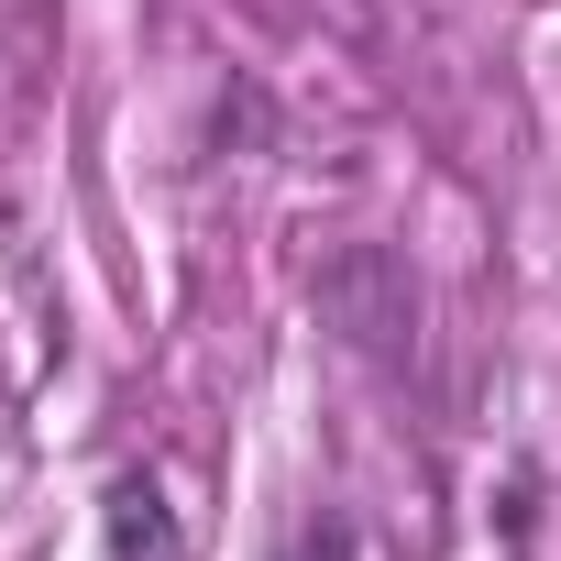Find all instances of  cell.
<instances>
[{
    "label": "cell",
    "mask_w": 561,
    "mask_h": 561,
    "mask_svg": "<svg viewBox=\"0 0 561 561\" xmlns=\"http://www.w3.org/2000/svg\"><path fill=\"white\" fill-rule=\"evenodd\" d=\"M320 309H331V320H342L364 353H397V331L419 320V287H408L386 253H342V264L320 275Z\"/></svg>",
    "instance_id": "cell-1"
},
{
    "label": "cell",
    "mask_w": 561,
    "mask_h": 561,
    "mask_svg": "<svg viewBox=\"0 0 561 561\" xmlns=\"http://www.w3.org/2000/svg\"><path fill=\"white\" fill-rule=\"evenodd\" d=\"M287 561H353V517H309L287 539Z\"/></svg>",
    "instance_id": "cell-3"
},
{
    "label": "cell",
    "mask_w": 561,
    "mask_h": 561,
    "mask_svg": "<svg viewBox=\"0 0 561 561\" xmlns=\"http://www.w3.org/2000/svg\"><path fill=\"white\" fill-rule=\"evenodd\" d=\"M100 528H111V561H187V528H176V506H165L154 473H111Z\"/></svg>",
    "instance_id": "cell-2"
}]
</instances>
